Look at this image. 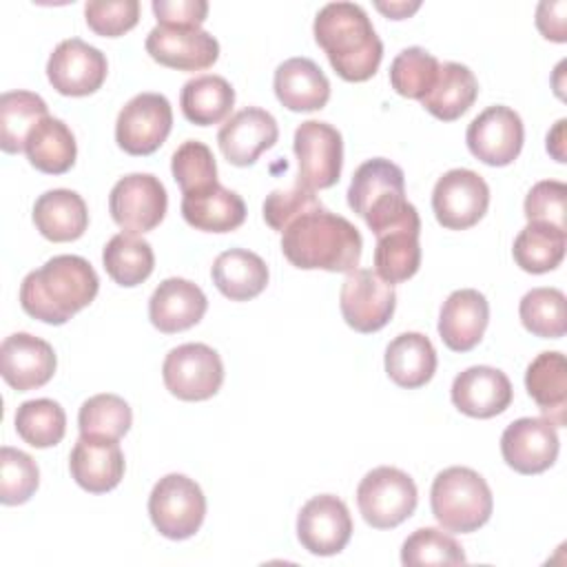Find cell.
<instances>
[{
    "instance_id": "cell-1",
    "label": "cell",
    "mask_w": 567,
    "mask_h": 567,
    "mask_svg": "<svg viewBox=\"0 0 567 567\" xmlns=\"http://www.w3.org/2000/svg\"><path fill=\"white\" fill-rule=\"evenodd\" d=\"M312 33L341 80L365 82L379 71L383 42L361 4L343 0L323 4L315 16Z\"/></svg>"
},
{
    "instance_id": "cell-2",
    "label": "cell",
    "mask_w": 567,
    "mask_h": 567,
    "mask_svg": "<svg viewBox=\"0 0 567 567\" xmlns=\"http://www.w3.org/2000/svg\"><path fill=\"white\" fill-rule=\"evenodd\" d=\"M97 290V272L84 257L55 255L22 279L20 306L38 321L62 326L86 308Z\"/></svg>"
},
{
    "instance_id": "cell-3",
    "label": "cell",
    "mask_w": 567,
    "mask_h": 567,
    "mask_svg": "<svg viewBox=\"0 0 567 567\" xmlns=\"http://www.w3.org/2000/svg\"><path fill=\"white\" fill-rule=\"evenodd\" d=\"M361 248L357 226L323 206L297 217L281 233L284 257L301 270L350 272L359 266Z\"/></svg>"
},
{
    "instance_id": "cell-4",
    "label": "cell",
    "mask_w": 567,
    "mask_h": 567,
    "mask_svg": "<svg viewBox=\"0 0 567 567\" xmlns=\"http://www.w3.org/2000/svg\"><path fill=\"white\" fill-rule=\"evenodd\" d=\"M346 195L348 206L368 224L374 237L399 226L421 224L414 204L405 199L403 171L385 157L363 162L352 173Z\"/></svg>"
},
{
    "instance_id": "cell-5",
    "label": "cell",
    "mask_w": 567,
    "mask_h": 567,
    "mask_svg": "<svg viewBox=\"0 0 567 567\" xmlns=\"http://www.w3.org/2000/svg\"><path fill=\"white\" fill-rule=\"evenodd\" d=\"M430 505L443 529L470 534L489 520L494 496L487 481L478 472L472 467L452 465L434 476Z\"/></svg>"
},
{
    "instance_id": "cell-6",
    "label": "cell",
    "mask_w": 567,
    "mask_h": 567,
    "mask_svg": "<svg viewBox=\"0 0 567 567\" xmlns=\"http://www.w3.org/2000/svg\"><path fill=\"white\" fill-rule=\"evenodd\" d=\"M419 492L410 474L381 465L370 470L357 487V505L363 520L374 529H392L416 509Z\"/></svg>"
},
{
    "instance_id": "cell-7",
    "label": "cell",
    "mask_w": 567,
    "mask_h": 567,
    "mask_svg": "<svg viewBox=\"0 0 567 567\" xmlns=\"http://www.w3.org/2000/svg\"><path fill=\"white\" fill-rule=\"evenodd\" d=\"M148 516L164 538H190L204 523L206 496L193 478L166 474L151 489Z\"/></svg>"
},
{
    "instance_id": "cell-8",
    "label": "cell",
    "mask_w": 567,
    "mask_h": 567,
    "mask_svg": "<svg viewBox=\"0 0 567 567\" xmlns=\"http://www.w3.org/2000/svg\"><path fill=\"white\" fill-rule=\"evenodd\" d=\"M162 377L166 390L179 401H206L224 383V363L206 343H182L166 354Z\"/></svg>"
},
{
    "instance_id": "cell-9",
    "label": "cell",
    "mask_w": 567,
    "mask_h": 567,
    "mask_svg": "<svg viewBox=\"0 0 567 567\" xmlns=\"http://www.w3.org/2000/svg\"><path fill=\"white\" fill-rule=\"evenodd\" d=\"M173 128V109L162 93H137L115 120V142L128 155H151Z\"/></svg>"
},
{
    "instance_id": "cell-10",
    "label": "cell",
    "mask_w": 567,
    "mask_h": 567,
    "mask_svg": "<svg viewBox=\"0 0 567 567\" xmlns=\"http://www.w3.org/2000/svg\"><path fill=\"white\" fill-rule=\"evenodd\" d=\"M489 206L487 182L470 168L443 173L432 190V210L447 230H465L483 219Z\"/></svg>"
},
{
    "instance_id": "cell-11",
    "label": "cell",
    "mask_w": 567,
    "mask_h": 567,
    "mask_svg": "<svg viewBox=\"0 0 567 567\" xmlns=\"http://www.w3.org/2000/svg\"><path fill=\"white\" fill-rule=\"evenodd\" d=\"M339 308L346 323L363 334L381 330L394 315V286L370 268H354L341 284Z\"/></svg>"
},
{
    "instance_id": "cell-12",
    "label": "cell",
    "mask_w": 567,
    "mask_h": 567,
    "mask_svg": "<svg viewBox=\"0 0 567 567\" xmlns=\"http://www.w3.org/2000/svg\"><path fill=\"white\" fill-rule=\"evenodd\" d=\"M168 195L151 173H131L115 182L109 195V213L126 233H148L164 219Z\"/></svg>"
},
{
    "instance_id": "cell-13",
    "label": "cell",
    "mask_w": 567,
    "mask_h": 567,
    "mask_svg": "<svg viewBox=\"0 0 567 567\" xmlns=\"http://www.w3.org/2000/svg\"><path fill=\"white\" fill-rule=\"evenodd\" d=\"M295 155L299 162V182L310 190L330 188L341 177L343 140L341 133L319 120H306L295 131Z\"/></svg>"
},
{
    "instance_id": "cell-14",
    "label": "cell",
    "mask_w": 567,
    "mask_h": 567,
    "mask_svg": "<svg viewBox=\"0 0 567 567\" xmlns=\"http://www.w3.org/2000/svg\"><path fill=\"white\" fill-rule=\"evenodd\" d=\"M106 55L80 38L62 40L47 62V78L60 95L84 97L106 80Z\"/></svg>"
},
{
    "instance_id": "cell-15",
    "label": "cell",
    "mask_w": 567,
    "mask_h": 567,
    "mask_svg": "<svg viewBox=\"0 0 567 567\" xmlns=\"http://www.w3.org/2000/svg\"><path fill=\"white\" fill-rule=\"evenodd\" d=\"M525 128L520 115L503 104L487 106L467 126L465 142L470 153L487 166L512 164L523 148Z\"/></svg>"
},
{
    "instance_id": "cell-16",
    "label": "cell",
    "mask_w": 567,
    "mask_h": 567,
    "mask_svg": "<svg viewBox=\"0 0 567 567\" xmlns=\"http://www.w3.org/2000/svg\"><path fill=\"white\" fill-rule=\"evenodd\" d=\"M558 447L556 425L545 416L516 419L501 436L503 461L525 476L549 470L558 458Z\"/></svg>"
},
{
    "instance_id": "cell-17",
    "label": "cell",
    "mask_w": 567,
    "mask_h": 567,
    "mask_svg": "<svg viewBox=\"0 0 567 567\" xmlns=\"http://www.w3.org/2000/svg\"><path fill=\"white\" fill-rule=\"evenodd\" d=\"M352 536L348 505L334 494L312 496L297 516V538L315 556L339 554Z\"/></svg>"
},
{
    "instance_id": "cell-18",
    "label": "cell",
    "mask_w": 567,
    "mask_h": 567,
    "mask_svg": "<svg viewBox=\"0 0 567 567\" xmlns=\"http://www.w3.org/2000/svg\"><path fill=\"white\" fill-rule=\"evenodd\" d=\"M144 47L157 64L177 71H204L219 58V42L202 27L157 24L148 31Z\"/></svg>"
},
{
    "instance_id": "cell-19",
    "label": "cell",
    "mask_w": 567,
    "mask_h": 567,
    "mask_svg": "<svg viewBox=\"0 0 567 567\" xmlns=\"http://www.w3.org/2000/svg\"><path fill=\"white\" fill-rule=\"evenodd\" d=\"M55 352L49 341L13 332L0 346V374L18 392L42 388L55 374Z\"/></svg>"
},
{
    "instance_id": "cell-20",
    "label": "cell",
    "mask_w": 567,
    "mask_h": 567,
    "mask_svg": "<svg viewBox=\"0 0 567 567\" xmlns=\"http://www.w3.org/2000/svg\"><path fill=\"white\" fill-rule=\"evenodd\" d=\"M277 137V120L259 106H246L221 124L217 144L233 166H250L264 151L275 146Z\"/></svg>"
},
{
    "instance_id": "cell-21",
    "label": "cell",
    "mask_w": 567,
    "mask_h": 567,
    "mask_svg": "<svg viewBox=\"0 0 567 567\" xmlns=\"http://www.w3.org/2000/svg\"><path fill=\"white\" fill-rule=\"evenodd\" d=\"M452 403L472 419H492L503 414L514 396L507 374L492 365H472L452 381Z\"/></svg>"
},
{
    "instance_id": "cell-22",
    "label": "cell",
    "mask_w": 567,
    "mask_h": 567,
    "mask_svg": "<svg viewBox=\"0 0 567 567\" xmlns=\"http://www.w3.org/2000/svg\"><path fill=\"white\" fill-rule=\"evenodd\" d=\"M69 470L82 489L91 494L111 492L124 476V454L117 439L80 434L69 456Z\"/></svg>"
},
{
    "instance_id": "cell-23",
    "label": "cell",
    "mask_w": 567,
    "mask_h": 567,
    "mask_svg": "<svg viewBox=\"0 0 567 567\" xmlns=\"http://www.w3.org/2000/svg\"><path fill=\"white\" fill-rule=\"evenodd\" d=\"M206 308L208 299L197 284L182 277H168L148 299V319L159 332L175 334L197 326L206 315Z\"/></svg>"
},
{
    "instance_id": "cell-24",
    "label": "cell",
    "mask_w": 567,
    "mask_h": 567,
    "mask_svg": "<svg viewBox=\"0 0 567 567\" xmlns=\"http://www.w3.org/2000/svg\"><path fill=\"white\" fill-rule=\"evenodd\" d=\"M489 321V303L483 292L474 288L454 290L441 306L439 334L454 352L476 348Z\"/></svg>"
},
{
    "instance_id": "cell-25",
    "label": "cell",
    "mask_w": 567,
    "mask_h": 567,
    "mask_svg": "<svg viewBox=\"0 0 567 567\" xmlns=\"http://www.w3.org/2000/svg\"><path fill=\"white\" fill-rule=\"evenodd\" d=\"M275 95L295 113L319 111L330 100V82L310 58H290L275 69Z\"/></svg>"
},
{
    "instance_id": "cell-26",
    "label": "cell",
    "mask_w": 567,
    "mask_h": 567,
    "mask_svg": "<svg viewBox=\"0 0 567 567\" xmlns=\"http://www.w3.org/2000/svg\"><path fill=\"white\" fill-rule=\"evenodd\" d=\"M182 217L204 233H230L246 219L244 199L219 182L182 195Z\"/></svg>"
},
{
    "instance_id": "cell-27",
    "label": "cell",
    "mask_w": 567,
    "mask_h": 567,
    "mask_svg": "<svg viewBox=\"0 0 567 567\" xmlns=\"http://www.w3.org/2000/svg\"><path fill=\"white\" fill-rule=\"evenodd\" d=\"M33 224L49 241H75L89 226L86 202L69 188L47 190L33 204Z\"/></svg>"
},
{
    "instance_id": "cell-28",
    "label": "cell",
    "mask_w": 567,
    "mask_h": 567,
    "mask_svg": "<svg viewBox=\"0 0 567 567\" xmlns=\"http://www.w3.org/2000/svg\"><path fill=\"white\" fill-rule=\"evenodd\" d=\"M213 284L230 301H248L268 286L266 261L246 248H230L217 255L210 268Z\"/></svg>"
},
{
    "instance_id": "cell-29",
    "label": "cell",
    "mask_w": 567,
    "mask_h": 567,
    "mask_svg": "<svg viewBox=\"0 0 567 567\" xmlns=\"http://www.w3.org/2000/svg\"><path fill=\"white\" fill-rule=\"evenodd\" d=\"M525 388L545 419L556 427L565 425L567 410V361L558 350L540 352L525 372Z\"/></svg>"
},
{
    "instance_id": "cell-30",
    "label": "cell",
    "mask_w": 567,
    "mask_h": 567,
    "mask_svg": "<svg viewBox=\"0 0 567 567\" xmlns=\"http://www.w3.org/2000/svg\"><path fill=\"white\" fill-rule=\"evenodd\" d=\"M385 372L399 388H421L436 372V350L421 332H401L385 348Z\"/></svg>"
},
{
    "instance_id": "cell-31",
    "label": "cell",
    "mask_w": 567,
    "mask_h": 567,
    "mask_svg": "<svg viewBox=\"0 0 567 567\" xmlns=\"http://www.w3.org/2000/svg\"><path fill=\"white\" fill-rule=\"evenodd\" d=\"M478 95L476 75L461 62H443L436 82L421 97L423 109L443 122L458 120Z\"/></svg>"
},
{
    "instance_id": "cell-32",
    "label": "cell",
    "mask_w": 567,
    "mask_h": 567,
    "mask_svg": "<svg viewBox=\"0 0 567 567\" xmlns=\"http://www.w3.org/2000/svg\"><path fill=\"white\" fill-rule=\"evenodd\" d=\"M24 153L35 171L47 175H62L75 164L78 144L71 128L62 120L47 115L29 133Z\"/></svg>"
},
{
    "instance_id": "cell-33",
    "label": "cell",
    "mask_w": 567,
    "mask_h": 567,
    "mask_svg": "<svg viewBox=\"0 0 567 567\" xmlns=\"http://www.w3.org/2000/svg\"><path fill=\"white\" fill-rule=\"evenodd\" d=\"M421 224H408L377 235L374 272L388 284H401L416 275L421 266Z\"/></svg>"
},
{
    "instance_id": "cell-34",
    "label": "cell",
    "mask_w": 567,
    "mask_h": 567,
    "mask_svg": "<svg viewBox=\"0 0 567 567\" xmlns=\"http://www.w3.org/2000/svg\"><path fill=\"white\" fill-rule=\"evenodd\" d=\"M235 104V89L221 75H197L182 86L179 106L188 122L210 126L226 120Z\"/></svg>"
},
{
    "instance_id": "cell-35",
    "label": "cell",
    "mask_w": 567,
    "mask_h": 567,
    "mask_svg": "<svg viewBox=\"0 0 567 567\" xmlns=\"http://www.w3.org/2000/svg\"><path fill=\"white\" fill-rule=\"evenodd\" d=\"M565 246H567L565 230L549 224L529 221L516 235L512 255L520 270L532 275H543L560 266L565 257Z\"/></svg>"
},
{
    "instance_id": "cell-36",
    "label": "cell",
    "mask_w": 567,
    "mask_h": 567,
    "mask_svg": "<svg viewBox=\"0 0 567 567\" xmlns=\"http://www.w3.org/2000/svg\"><path fill=\"white\" fill-rule=\"evenodd\" d=\"M102 264L115 284L133 288L151 277L155 268V255L146 239L133 233H120L106 241L102 250Z\"/></svg>"
},
{
    "instance_id": "cell-37",
    "label": "cell",
    "mask_w": 567,
    "mask_h": 567,
    "mask_svg": "<svg viewBox=\"0 0 567 567\" xmlns=\"http://www.w3.org/2000/svg\"><path fill=\"white\" fill-rule=\"evenodd\" d=\"M49 115L47 102L31 91H7L0 95V148L4 153L24 151L33 126Z\"/></svg>"
},
{
    "instance_id": "cell-38",
    "label": "cell",
    "mask_w": 567,
    "mask_h": 567,
    "mask_svg": "<svg viewBox=\"0 0 567 567\" xmlns=\"http://www.w3.org/2000/svg\"><path fill=\"white\" fill-rule=\"evenodd\" d=\"M16 432L31 447H53L64 439L66 414L53 399H31L16 410Z\"/></svg>"
},
{
    "instance_id": "cell-39",
    "label": "cell",
    "mask_w": 567,
    "mask_h": 567,
    "mask_svg": "<svg viewBox=\"0 0 567 567\" xmlns=\"http://www.w3.org/2000/svg\"><path fill=\"white\" fill-rule=\"evenodd\" d=\"M518 317L536 337L560 339L565 334V295L558 288H532L518 303Z\"/></svg>"
},
{
    "instance_id": "cell-40",
    "label": "cell",
    "mask_w": 567,
    "mask_h": 567,
    "mask_svg": "<svg viewBox=\"0 0 567 567\" xmlns=\"http://www.w3.org/2000/svg\"><path fill=\"white\" fill-rule=\"evenodd\" d=\"M133 423L131 405L111 392L86 399L78 414V427L84 436L122 439Z\"/></svg>"
},
{
    "instance_id": "cell-41",
    "label": "cell",
    "mask_w": 567,
    "mask_h": 567,
    "mask_svg": "<svg viewBox=\"0 0 567 567\" xmlns=\"http://www.w3.org/2000/svg\"><path fill=\"white\" fill-rule=\"evenodd\" d=\"M439 66L441 62L423 47H408L390 64V84L399 95L421 102L436 82Z\"/></svg>"
},
{
    "instance_id": "cell-42",
    "label": "cell",
    "mask_w": 567,
    "mask_h": 567,
    "mask_svg": "<svg viewBox=\"0 0 567 567\" xmlns=\"http://www.w3.org/2000/svg\"><path fill=\"white\" fill-rule=\"evenodd\" d=\"M463 547L445 532L436 527H421L412 532L401 547V563L405 567L419 565H463Z\"/></svg>"
},
{
    "instance_id": "cell-43",
    "label": "cell",
    "mask_w": 567,
    "mask_h": 567,
    "mask_svg": "<svg viewBox=\"0 0 567 567\" xmlns=\"http://www.w3.org/2000/svg\"><path fill=\"white\" fill-rule=\"evenodd\" d=\"M171 173L182 188V195L217 184V164L213 151L199 140H186L175 148L171 157Z\"/></svg>"
},
{
    "instance_id": "cell-44",
    "label": "cell",
    "mask_w": 567,
    "mask_h": 567,
    "mask_svg": "<svg viewBox=\"0 0 567 567\" xmlns=\"http://www.w3.org/2000/svg\"><path fill=\"white\" fill-rule=\"evenodd\" d=\"M40 485L38 463L22 450L4 445L0 450V503L22 505Z\"/></svg>"
},
{
    "instance_id": "cell-45",
    "label": "cell",
    "mask_w": 567,
    "mask_h": 567,
    "mask_svg": "<svg viewBox=\"0 0 567 567\" xmlns=\"http://www.w3.org/2000/svg\"><path fill=\"white\" fill-rule=\"evenodd\" d=\"M315 208H321V202L317 199L315 190H310L297 179L290 188H275L270 195H266L261 210L266 224L272 230L284 233L297 217Z\"/></svg>"
},
{
    "instance_id": "cell-46",
    "label": "cell",
    "mask_w": 567,
    "mask_h": 567,
    "mask_svg": "<svg viewBox=\"0 0 567 567\" xmlns=\"http://www.w3.org/2000/svg\"><path fill=\"white\" fill-rule=\"evenodd\" d=\"M84 18L93 33L117 38L131 31L140 20L137 0H91L84 4Z\"/></svg>"
},
{
    "instance_id": "cell-47",
    "label": "cell",
    "mask_w": 567,
    "mask_h": 567,
    "mask_svg": "<svg viewBox=\"0 0 567 567\" xmlns=\"http://www.w3.org/2000/svg\"><path fill=\"white\" fill-rule=\"evenodd\" d=\"M565 199H567V186L563 182L543 179L534 184L523 204L527 221L549 224L565 230Z\"/></svg>"
},
{
    "instance_id": "cell-48",
    "label": "cell",
    "mask_w": 567,
    "mask_h": 567,
    "mask_svg": "<svg viewBox=\"0 0 567 567\" xmlns=\"http://www.w3.org/2000/svg\"><path fill=\"white\" fill-rule=\"evenodd\" d=\"M157 24L199 29L208 13L206 0H153Z\"/></svg>"
},
{
    "instance_id": "cell-49",
    "label": "cell",
    "mask_w": 567,
    "mask_h": 567,
    "mask_svg": "<svg viewBox=\"0 0 567 567\" xmlns=\"http://www.w3.org/2000/svg\"><path fill=\"white\" fill-rule=\"evenodd\" d=\"M565 13L567 2L563 0H543L536 9V27L543 33V38L554 42L567 40V27H565Z\"/></svg>"
},
{
    "instance_id": "cell-50",
    "label": "cell",
    "mask_w": 567,
    "mask_h": 567,
    "mask_svg": "<svg viewBox=\"0 0 567 567\" xmlns=\"http://www.w3.org/2000/svg\"><path fill=\"white\" fill-rule=\"evenodd\" d=\"M374 7H377L383 16L392 18V20H403V18H410V16L421 7V2L396 0V2H374Z\"/></svg>"
},
{
    "instance_id": "cell-51",
    "label": "cell",
    "mask_w": 567,
    "mask_h": 567,
    "mask_svg": "<svg viewBox=\"0 0 567 567\" xmlns=\"http://www.w3.org/2000/svg\"><path fill=\"white\" fill-rule=\"evenodd\" d=\"M565 124H567V120L563 117L547 133V153H551L556 162H565Z\"/></svg>"
}]
</instances>
